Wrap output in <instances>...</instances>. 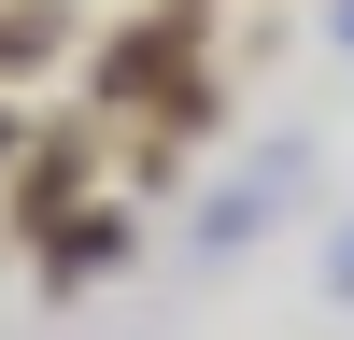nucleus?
Wrapping results in <instances>:
<instances>
[{
	"label": "nucleus",
	"instance_id": "obj_1",
	"mask_svg": "<svg viewBox=\"0 0 354 340\" xmlns=\"http://www.w3.org/2000/svg\"><path fill=\"white\" fill-rule=\"evenodd\" d=\"M85 170H100V113H71V128H43V142H15V170H0V213H15V227H43V213H71V198H85Z\"/></svg>",
	"mask_w": 354,
	"mask_h": 340
},
{
	"label": "nucleus",
	"instance_id": "obj_2",
	"mask_svg": "<svg viewBox=\"0 0 354 340\" xmlns=\"http://www.w3.org/2000/svg\"><path fill=\"white\" fill-rule=\"evenodd\" d=\"M28 241H43V298H85V283H113V270H128V213H100V198L43 213Z\"/></svg>",
	"mask_w": 354,
	"mask_h": 340
},
{
	"label": "nucleus",
	"instance_id": "obj_3",
	"mask_svg": "<svg viewBox=\"0 0 354 340\" xmlns=\"http://www.w3.org/2000/svg\"><path fill=\"white\" fill-rule=\"evenodd\" d=\"M43 57H71V0H15L0 15V71H43Z\"/></svg>",
	"mask_w": 354,
	"mask_h": 340
},
{
	"label": "nucleus",
	"instance_id": "obj_4",
	"mask_svg": "<svg viewBox=\"0 0 354 340\" xmlns=\"http://www.w3.org/2000/svg\"><path fill=\"white\" fill-rule=\"evenodd\" d=\"M15 142H28V128H15V113H0V170H15Z\"/></svg>",
	"mask_w": 354,
	"mask_h": 340
},
{
	"label": "nucleus",
	"instance_id": "obj_5",
	"mask_svg": "<svg viewBox=\"0 0 354 340\" xmlns=\"http://www.w3.org/2000/svg\"><path fill=\"white\" fill-rule=\"evenodd\" d=\"M326 270H340V283H354V227H340V255H326Z\"/></svg>",
	"mask_w": 354,
	"mask_h": 340
},
{
	"label": "nucleus",
	"instance_id": "obj_6",
	"mask_svg": "<svg viewBox=\"0 0 354 340\" xmlns=\"http://www.w3.org/2000/svg\"><path fill=\"white\" fill-rule=\"evenodd\" d=\"M326 28H340V43H354V0H326Z\"/></svg>",
	"mask_w": 354,
	"mask_h": 340
}]
</instances>
